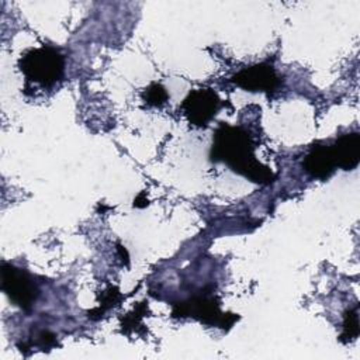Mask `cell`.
<instances>
[{
    "label": "cell",
    "mask_w": 360,
    "mask_h": 360,
    "mask_svg": "<svg viewBox=\"0 0 360 360\" xmlns=\"http://www.w3.org/2000/svg\"><path fill=\"white\" fill-rule=\"evenodd\" d=\"M1 290L14 305L24 311H28L34 305L39 294L27 271L8 263L1 264Z\"/></svg>",
    "instance_id": "cell-4"
},
{
    "label": "cell",
    "mask_w": 360,
    "mask_h": 360,
    "mask_svg": "<svg viewBox=\"0 0 360 360\" xmlns=\"http://www.w3.org/2000/svg\"><path fill=\"white\" fill-rule=\"evenodd\" d=\"M219 108V98L211 89H197L181 103V110L188 122L195 127H205L217 114Z\"/></svg>",
    "instance_id": "cell-5"
},
{
    "label": "cell",
    "mask_w": 360,
    "mask_h": 360,
    "mask_svg": "<svg viewBox=\"0 0 360 360\" xmlns=\"http://www.w3.org/2000/svg\"><path fill=\"white\" fill-rule=\"evenodd\" d=\"M148 205V200L145 198V193H141L135 200H134V207H138V208H142Z\"/></svg>",
    "instance_id": "cell-13"
},
{
    "label": "cell",
    "mask_w": 360,
    "mask_h": 360,
    "mask_svg": "<svg viewBox=\"0 0 360 360\" xmlns=\"http://www.w3.org/2000/svg\"><path fill=\"white\" fill-rule=\"evenodd\" d=\"M142 98L150 107H160L167 101L169 94H167L166 89L162 84L152 83L149 87H146L143 90Z\"/></svg>",
    "instance_id": "cell-11"
},
{
    "label": "cell",
    "mask_w": 360,
    "mask_h": 360,
    "mask_svg": "<svg viewBox=\"0 0 360 360\" xmlns=\"http://www.w3.org/2000/svg\"><path fill=\"white\" fill-rule=\"evenodd\" d=\"M210 158L212 162H224L255 183L267 184L274 180L273 172L256 159L252 138L240 127L221 122L215 129Z\"/></svg>",
    "instance_id": "cell-1"
},
{
    "label": "cell",
    "mask_w": 360,
    "mask_h": 360,
    "mask_svg": "<svg viewBox=\"0 0 360 360\" xmlns=\"http://www.w3.org/2000/svg\"><path fill=\"white\" fill-rule=\"evenodd\" d=\"M120 300H121V294H120L118 288L110 285L105 291H103L100 304H98L94 309H91V311L89 312V318H90V319H100V318L104 315L105 311H108L110 308L118 305Z\"/></svg>",
    "instance_id": "cell-9"
},
{
    "label": "cell",
    "mask_w": 360,
    "mask_h": 360,
    "mask_svg": "<svg viewBox=\"0 0 360 360\" xmlns=\"http://www.w3.org/2000/svg\"><path fill=\"white\" fill-rule=\"evenodd\" d=\"M18 68L28 82L51 87L62 80L65 59L58 49L52 46H41L25 52L18 60Z\"/></svg>",
    "instance_id": "cell-2"
},
{
    "label": "cell",
    "mask_w": 360,
    "mask_h": 360,
    "mask_svg": "<svg viewBox=\"0 0 360 360\" xmlns=\"http://www.w3.org/2000/svg\"><path fill=\"white\" fill-rule=\"evenodd\" d=\"M236 86L248 91L273 93L280 86V77L269 63H257L235 73L231 79Z\"/></svg>",
    "instance_id": "cell-6"
},
{
    "label": "cell",
    "mask_w": 360,
    "mask_h": 360,
    "mask_svg": "<svg viewBox=\"0 0 360 360\" xmlns=\"http://www.w3.org/2000/svg\"><path fill=\"white\" fill-rule=\"evenodd\" d=\"M172 315L174 318H187L191 316L201 323L217 326V328H231L239 316L232 312H222L217 298L205 292L195 294L186 301L177 302L173 305Z\"/></svg>",
    "instance_id": "cell-3"
},
{
    "label": "cell",
    "mask_w": 360,
    "mask_h": 360,
    "mask_svg": "<svg viewBox=\"0 0 360 360\" xmlns=\"http://www.w3.org/2000/svg\"><path fill=\"white\" fill-rule=\"evenodd\" d=\"M304 170L314 179L326 180L335 172V160L330 146L316 143L311 148L302 162Z\"/></svg>",
    "instance_id": "cell-8"
},
{
    "label": "cell",
    "mask_w": 360,
    "mask_h": 360,
    "mask_svg": "<svg viewBox=\"0 0 360 360\" xmlns=\"http://www.w3.org/2000/svg\"><path fill=\"white\" fill-rule=\"evenodd\" d=\"M145 311H146V304H145V302H141L139 305H136V307L134 308L132 312L127 314L125 318H124L122 322H121L122 332L128 333L129 330H134L138 325H141V318L143 316Z\"/></svg>",
    "instance_id": "cell-12"
},
{
    "label": "cell",
    "mask_w": 360,
    "mask_h": 360,
    "mask_svg": "<svg viewBox=\"0 0 360 360\" xmlns=\"http://www.w3.org/2000/svg\"><path fill=\"white\" fill-rule=\"evenodd\" d=\"M357 336H359V312H357V307H354L345 312L343 330L340 335V340L343 343H347L354 340Z\"/></svg>",
    "instance_id": "cell-10"
},
{
    "label": "cell",
    "mask_w": 360,
    "mask_h": 360,
    "mask_svg": "<svg viewBox=\"0 0 360 360\" xmlns=\"http://www.w3.org/2000/svg\"><path fill=\"white\" fill-rule=\"evenodd\" d=\"M335 165L343 170H353L360 162V134L340 135L330 146Z\"/></svg>",
    "instance_id": "cell-7"
}]
</instances>
